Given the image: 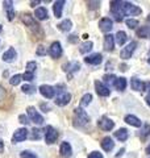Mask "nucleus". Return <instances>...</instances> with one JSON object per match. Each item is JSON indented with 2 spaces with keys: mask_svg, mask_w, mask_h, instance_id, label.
<instances>
[{
  "mask_svg": "<svg viewBox=\"0 0 150 158\" xmlns=\"http://www.w3.org/2000/svg\"><path fill=\"white\" fill-rule=\"evenodd\" d=\"M111 11L115 19H116V21H121L123 17L127 16V15L128 16H138V15H141L142 9L132 3L116 0V2H111Z\"/></svg>",
  "mask_w": 150,
  "mask_h": 158,
  "instance_id": "obj_1",
  "label": "nucleus"
},
{
  "mask_svg": "<svg viewBox=\"0 0 150 158\" xmlns=\"http://www.w3.org/2000/svg\"><path fill=\"white\" fill-rule=\"evenodd\" d=\"M21 20L24 21L25 25H28L29 28H31V31H32V32H34L36 34H38V33H40V34H42V31H41V28H40V25H38V24L32 19V16H31L29 13H28V15H27V13H24L23 16H21Z\"/></svg>",
  "mask_w": 150,
  "mask_h": 158,
  "instance_id": "obj_2",
  "label": "nucleus"
},
{
  "mask_svg": "<svg viewBox=\"0 0 150 158\" xmlns=\"http://www.w3.org/2000/svg\"><path fill=\"white\" fill-rule=\"evenodd\" d=\"M27 111H28V116H29V118H31V121H33L34 124H38V125L44 124V117L36 111L34 107H28Z\"/></svg>",
  "mask_w": 150,
  "mask_h": 158,
  "instance_id": "obj_3",
  "label": "nucleus"
},
{
  "mask_svg": "<svg viewBox=\"0 0 150 158\" xmlns=\"http://www.w3.org/2000/svg\"><path fill=\"white\" fill-rule=\"evenodd\" d=\"M136 48H137V42L132 41L131 44H128L125 48H123V50H121V53H120V56H121L123 59H129V58L132 57L133 52L136 50Z\"/></svg>",
  "mask_w": 150,
  "mask_h": 158,
  "instance_id": "obj_4",
  "label": "nucleus"
},
{
  "mask_svg": "<svg viewBox=\"0 0 150 158\" xmlns=\"http://www.w3.org/2000/svg\"><path fill=\"white\" fill-rule=\"evenodd\" d=\"M27 137H28V131L25 129V128H21V129H17L15 132V135L12 137V142L13 144H17V142L27 140Z\"/></svg>",
  "mask_w": 150,
  "mask_h": 158,
  "instance_id": "obj_5",
  "label": "nucleus"
},
{
  "mask_svg": "<svg viewBox=\"0 0 150 158\" xmlns=\"http://www.w3.org/2000/svg\"><path fill=\"white\" fill-rule=\"evenodd\" d=\"M49 54L52 58H59L62 54V46L59 42H53L52 45H50V49H49Z\"/></svg>",
  "mask_w": 150,
  "mask_h": 158,
  "instance_id": "obj_6",
  "label": "nucleus"
},
{
  "mask_svg": "<svg viewBox=\"0 0 150 158\" xmlns=\"http://www.w3.org/2000/svg\"><path fill=\"white\" fill-rule=\"evenodd\" d=\"M45 138H46L48 144H54L58 138V132L54 129L53 127H48L46 128V135H45Z\"/></svg>",
  "mask_w": 150,
  "mask_h": 158,
  "instance_id": "obj_7",
  "label": "nucleus"
},
{
  "mask_svg": "<svg viewBox=\"0 0 150 158\" xmlns=\"http://www.w3.org/2000/svg\"><path fill=\"white\" fill-rule=\"evenodd\" d=\"M99 127L102 128L103 131H111L112 128L115 127V123L111 120V118H108L107 116H103L102 118H100V121H99Z\"/></svg>",
  "mask_w": 150,
  "mask_h": 158,
  "instance_id": "obj_8",
  "label": "nucleus"
},
{
  "mask_svg": "<svg viewBox=\"0 0 150 158\" xmlns=\"http://www.w3.org/2000/svg\"><path fill=\"white\" fill-rule=\"evenodd\" d=\"M40 92H41L46 99H52L54 96V94H56V88L52 87V86H48V85H42L40 87Z\"/></svg>",
  "mask_w": 150,
  "mask_h": 158,
  "instance_id": "obj_9",
  "label": "nucleus"
},
{
  "mask_svg": "<svg viewBox=\"0 0 150 158\" xmlns=\"http://www.w3.org/2000/svg\"><path fill=\"white\" fill-rule=\"evenodd\" d=\"M99 27L100 29H102V32H109V31H112V28H113V24H112V20L111 19H108V17H104L100 20V23H99Z\"/></svg>",
  "mask_w": 150,
  "mask_h": 158,
  "instance_id": "obj_10",
  "label": "nucleus"
},
{
  "mask_svg": "<svg viewBox=\"0 0 150 158\" xmlns=\"http://www.w3.org/2000/svg\"><path fill=\"white\" fill-rule=\"evenodd\" d=\"M95 88H96V92L99 94L100 96H109V94H111L109 88L107 86H104L103 83L99 82V81L95 82Z\"/></svg>",
  "mask_w": 150,
  "mask_h": 158,
  "instance_id": "obj_11",
  "label": "nucleus"
},
{
  "mask_svg": "<svg viewBox=\"0 0 150 158\" xmlns=\"http://www.w3.org/2000/svg\"><path fill=\"white\" fill-rule=\"evenodd\" d=\"M84 61H86V63H90V65H100L103 61V57H102V54H91V56H88L84 58Z\"/></svg>",
  "mask_w": 150,
  "mask_h": 158,
  "instance_id": "obj_12",
  "label": "nucleus"
},
{
  "mask_svg": "<svg viewBox=\"0 0 150 158\" xmlns=\"http://www.w3.org/2000/svg\"><path fill=\"white\" fill-rule=\"evenodd\" d=\"M75 116H77V120L78 121L81 120L82 124H87V123L90 121L88 115L86 113V111L82 110V108H77V110H75Z\"/></svg>",
  "mask_w": 150,
  "mask_h": 158,
  "instance_id": "obj_13",
  "label": "nucleus"
},
{
  "mask_svg": "<svg viewBox=\"0 0 150 158\" xmlns=\"http://www.w3.org/2000/svg\"><path fill=\"white\" fill-rule=\"evenodd\" d=\"M70 100H71V95H70L69 92H63L57 98L56 104L59 106V107H62V106H66L67 103H70Z\"/></svg>",
  "mask_w": 150,
  "mask_h": 158,
  "instance_id": "obj_14",
  "label": "nucleus"
},
{
  "mask_svg": "<svg viewBox=\"0 0 150 158\" xmlns=\"http://www.w3.org/2000/svg\"><path fill=\"white\" fill-rule=\"evenodd\" d=\"M104 49H106L107 52H111L115 49V38L112 34H107V36L104 37Z\"/></svg>",
  "mask_w": 150,
  "mask_h": 158,
  "instance_id": "obj_15",
  "label": "nucleus"
},
{
  "mask_svg": "<svg viewBox=\"0 0 150 158\" xmlns=\"http://www.w3.org/2000/svg\"><path fill=\"white\" fill-rule=\"evenodd\" d=\"M131 85H132L133 90H136V91H146V83H142V82L140 81V79H137V78H133V79H132Z\"/></svg>",
  "mask_w": 150,
  "mask_h": 158,
  "instance_id": "obj_16",
  "label": "nucleus"
},
{
  "mask_svg": "<svg viewBox=\"0 0 150 158\" xmlns=\"http://www.w3.org/2000/svg\"><path fill=\"white\" fill-rule=\"evenodd\" d=\"M100 145H102V148L106 152H111L113 149V146H115V144H113V141H112L111 137H104L103 140H102V142H100Z\"/></svg>",
  "mask_w": 150,
  "mask_h": 158,
  "instance_id": "obj_17",
  "label": "nucleus"
},
{
  "mask_svg": "<svg viewBox=\"0 0 150 158\" xmlns=\"http://www.w3.org/2000/svg\"><path fill=\"white\" fill-rule=\"evenodd\" d=\"M125 123H128V124H129V125H132V127H137V128H140V127L142 125L141 120H140L138 117L133 116V115H128V116H125Z\"/></svg>",
  "mask_w": 150,
  "mask_h": 158,
  "instance_id": "obj_18",
  "label": "nucleus"
},
{
  "mask_svg": "<svg viewBox=\"0 0 150 158\" xmlns=\"http://www.w3.org/2000/svg\"><path fill=\"white\" fill-rule=\"evenodd\" d=\"M16 50H15L13 48L11 49H8V50L3 54V61H6V62H13L15 61V58H16Z\"/></svg>",
  "mask_w": 150,
  "mask_h": 158,
  "instance_id": "obj_19",
  "label": "nucleus"
},
{
  "mask_svg": "<svg viewBox=\"0 0 150 158\" xmlns=\"http://www.w3.org/2000/svg\"><path fill=\"white\" fill-rule=\"evenodd\" d=\"M61 156L63 158H69L70 156H71V146H70L69 142H62L61 144Z\"/></svg>",
  "mask_w": 150,
  "mask_h": 158,
  "instance_id": "obj_20",
  "label": "nucleus"
},
{
  "mask_svg": "<svg viewBox=\"0 0 150 158\" xmlns=\"http://www.w3.org/2000/svg\"><path fill=\"white\" fill-rule=\"evenodd\" d=\"M4 8L7 11V16H8V20H13L15 17V9H13V6H12V2H4Z\"/></svg>",
  "mask_w": 150,
  "mask_h": 158,
  "instance_id": "obj_21",
  "label": "nucleus"
},
{
  "mask_svg": "<svg viewBox=\"0 0 150 158\" xmlns=\"http://www.w3.org/2000/svg\"><path fill=\"white\" fill-rule=\"evenodd\" d=\"M63 6H65V2H56L53 6V9H54V15L56 17H61L62 16V9H63Z\"/></svg>",
  "mask_w": 150,
  "mask_h": 158,
  "instance_id": "obj_22",
  "label": "nucleus"
},
{
  "mask_svg": "<svg viewBox=\"0 0 150 158\" xmlns=\"http://www.w3.org/2000/svg\"><path fill=\"white\" fill-rule=\"evenodd\" d=\"M34 15H36V17L38 20H46L48 19V11H46V8H44V7L37 8Z\"/></svg>",
  "mask_w": 150,
  "mask_h": 158,
  "instance_id": "obj_23",
  "label": "nucleus"
},
{
  "mask_svg": "<svg viewBox=\"0 0 150 158\" xmlns=\"http://www.w3.org/2000/svg\"><path fill=\"white\" fill-rule=\"evenodd\" d=\"M113 86L116 87V90H119V91L125 90V88H127V79L125 78H117Z\"/></svg>",
  "mask_w": 150,
  "mask_h": 158,
  "instance_id": "obj_24",
  "label": "nucleus"
},
{
  "mask_svg": "<svg viewBox=\"0 0 150 158\" xmlns=\"http://www.w3.org/2000/svg\"><path fill=\"white\" fill-rule=\"evenodd\" d=\"M115 137L120 141H125L128 138V131L125 129V128H121V129H119L117 132H115Z\"/></svg>",
  "mask_w": 150,
  "mask_h": 158,
  "instance_id": "obj_25",
  "label": "nucleus"
},
{
  "mask_svg": "<svg viewBox=\"0 0 150 158\" xmlns=\"http://www.w3.org/2000/svg\"><path fill=\"white\" fill-rule=\"evenodd\" d=\"M71 27H73V23L70 21V20H63L61 24H58V28L61 29L62 32H69L70 29H71Z\"/></svg>",
  "mask_w": 150,
  "mask_h": 158,
  "instance_id": "obj_26",
  "label": "nucleus"
},
{
  "mask_svg": "<svg viewBox=\"0 0 150 158\" xmlns=\"http://www.w3.org/2000/svg\"><path fill=\"white\" fill-rule=\"evenodd\" d=\"M116 41H117V44H119L120 46H123L124 44H125V41H127V33L123 32V31L117 32V34H116Z\"/></svg>",
  "mask_w": 150,
  "mask_h": 158,
  "instance_id": "obj_27",
  "label": "nucleus"
},
{
  "mask_svg": "<svg viewBox=\"0 0 150 158\" xmlns=\"http://www.w3.org/2000/svg\"><path fill=\"white\" fill-rule=\"evenodd\" d=\"M92 46H94V44H92L91 41H87V42L82 44L81 48H79V50H81V53H82V54H86V53H88V52H91Z\"/></svg>",
  "mask_w": 150,
  "mask_h": 158,
  "instance_id": "obj_28",
  "label": "nucleus"
},
{
  "mask_svg": "<svg viewBox=\"0 0 150 158\" xmlns=\"http://www.w3.org/2000/svg\"><path fill=\"white\" fill-rule=\"evenodd\" d=\"M149 33H150V28L149 27H142L141 29L137 31V36L141 37V38H145V37H148Z\"/></svg>",
  "mask_w": 150,
  "mask_h": 158,
  "instance_id": "obj_29",
  "label": "nucleus"
},
{
  "mask_svg": "<svg viewBox=\"0 0 150 158\" xmlns=\"http://www.w3.org/2000/svg\"><path fill=\"white\" fill-rule=\"evenodd\" d=\"M91 100H92V95L91 94H86V95L81 99V104L83 107H86V106H88L90 103H91Z\"/></svg>",
  "mask_w": 150,
  "mask_h": 158,
  "instance_id": "obj_30",
  "label": "nucleus"
},
{
  "mask_svg": "<svg viewBox=\"0 0 150 158\" xmlns=\"http://www.w3.org/2000/svg\"><path fill=\"white\" fill-rule=\"evenodd\" d=\"M21 79H23V75H20V74H17V75H13L11 78V81H9V83H11L12 86H17L20 82H21Z\"/></svg>",
  "mask_w": 150,
  "mask_h": 158,
  "instance_id": "obj_31",
  "label": "nucleus"
},
{
  "mask_svg": "<svg viewBox=\"0 0 150 158\" xmlns=\"http://www.w3.org/2000/svg\"><path fill=\"white\" fill-rule=\"evenodd\" d=\"M37 69V63L36 62H28L27 63V73H34Z\"/></svg>",
  "mask_w": 150,
  "mask_h": 158,
  "instance_id": "obj_32",
  "label": "nucleus"
},
{
  "mask_svg": "<svg viewBox=\"0 0 150 158\" xmlns=\"http://www.w3.org/2000/svg\"><path fill=\"white\" fill-rule=\"evenodd\" d=\"M116 79H117V78L115 77L113 74H112V75H104V82L108 83V85H115Z\"/></svg>",
  "mask_w": 150,
  "mask_h": 158,
  "instance_id": "obj_33",
  "label": "nucleus"
},
{
  "mask_svg": "<svg viewBox=\"0 0 150 158\" xmlns=\"http://www.w3.org/2000/svg\"><path fill=\"white\" fill-rule=\"evenodd\" d=\"M21 90H23L24 94H34V92H36V90H34V87H33V86H28V85L23 86Z\"/></svg>",
  "mask_w": 150,
  "mask_h": 158,
  "instance_id": "obj_34",
  "label": "nucleus"
},
{
  "mask_svg": "<svg viewBox=\"0 0 150 158\" xmlns=\"http://www.w3.org/2000/svg\"><path fill=\"white\" fill-rule=\"evenodd\" d=\"M127 25L133 29V28H136L138 25V21L136 19H129V20H127Z\"/></svg>",
  "mask_w": 150,
  "mask_h": 158,
  "instance_id": "obj_35",
  "label": "nucleus"
},
{
  "mask_svg": "<svg viewBox=\"0 0 150 158\" xmlns=\"http://www.w3.org/2000/svg\"><path fill=\"white\" fill-rule=\"evenodd\" d=\"M31 138H32V140H40V138H41V133H40V131L36 129V128H34V129H32V136H31Z\"/></svg>",
  "mask_w": 150,
  "mask_h": 158,
  "instance_id": "obj_36",
  "label": "nucleus"
},
{
  "mask_svg": "<svg viewBox=\"0 0 150 158\" xmlns=\"http://www.w3.org/2000/svg\"><path fill=\"white\" fill-rule=\"evenodd\" d=\"M21 158H37V156L34 154V153H32V152H23L21 153Z\"/></svg>",
  "mask_w": 150,
  "mask_h": 158,
  "instance_id": "obj_37",
  "label": "nucleus"
},
{
  "mask_svg": "<svg viewBox=\"0 0 150 158\" xmlns=\"http://www.w3.org/2000/svg\"><path fill=\"white\" fill-rule=\"evenodd\" d=\"M23 79H24V81H27V82H32L33 79H34V74H32V73H25L24 75H23Z\"/></svg>",
  "mask_w": 150,
  "mask_h": 158,
  "instance_id": "obj_38",
  "label": "nucleus"
},
{
  "mask_svg": "<svg viewBox=\"0 0 150 158\" xmlns=\"http://www.w3.org/2000/svg\"><path fill=\"white\" fill-rule=\"evenodd\" d=\"M36 53H37V56H45V54H46V48L45 46H38Z\"/></svg>",
  "mask_w": 150,
  "mask_h": 158,
  "instance_id": "obj_39",
  "label": "nucleus"
},
{
  "mask_svg": "<svg viewBox=\"0 0 150 158\" xmlns=\"http://www.w3.org/2000/svg\"><path fill=\"white\" fill-rule=\"evenodd\" d=\"M88 158H103V156H102V153H99V152H92V153H90Z\"/></svg>",
  "mask_w": 150,
  "mask_h": 158,
  "instance_id": "obj_40",
  "label": "nucleus"
},
{
  "mask_svg": "<svg viewBox=\"0 0 150 158\" xmlns=\"http://www.w3.org/2000/svg\"><path fill=\"white\" fill-rule=\"evenodd\" d=\"M149 135H150V125L146 124V125H145V128H144V131H142V136L146 137V136H149Z\"/></svg>",
  "mask_w": 150,
  "mask_h": 158,
  "instance_id": "obj_41",
  "label": "nucleus"
},
{
  "mask_svg": "<svg viewBox=\"0 0 150 158\" xmlns=\"http://www.w3.org/2000/svg\"><path fill=\"white\" fill-rule=\"evenodd\" d=\"M19 120H20V123H21V124H28V117L25 116V115H20L19 116Z\"/></svg>",
  "mask_w": 150,
  "mask_h": 158,
  "instance_id": "obj_42",
  "label": "nucleus"
},
{
  "mask_svg": "<svg viewBox=\"0 0 150 158\" xmlns=\"http://www.w3.org/2000/svg\"><path fill=\"white\" fill-rule=\"evenodd\" d=\"M69 42H73V44L78 42V36H75V34H73V36H70V37H69Z\"/></svg>",
  "mask_w": 150,
  "mask_h": 158,
  "instance_id": "obj_43",
  "label": "nucleus"
},
{
  "mask_svg": "<svg viewBox=\"0 0 150 158\" xmlns=\"http://www.w3.org/2000/svg\"><path fill=\"white\" fill-rule=\"evenodd\" d=\"M41 108H42V110H44V112H49V110H50V108H49V106H46V104H44V103H42V104H41Z\"/></svg>",
  "mask_w": 150,
  "mask_h": 158,
  "instance_id": "obj_44",
  "label": "nucleus"
},
{
  "mask_svg": "<svg viewBox=\"0 0 150 158\" xmlns=\"http://www.w3.org/2000/svg\"><path fill=\"white\" fill-rule=\"evenodd\" d=\"M3 150H4V144H3V141L0 140V153H3Z\"/></svg>",
  "mask_w": 150,
  "mask_h": 158,
  "instance_id": "obj_45",
  "label": "nucleus"
},
{
  "mask_svg": "<svg viewBox=\"0 0 150 158\" xmlns=\"http://www.w3.org/2000/svg\"><path fill=\"white\" fill-rule=\"evenodd\" d=\"M37 4H40V2H31V7H36Z\"/></svg>",
  "mask_w": 150,
  "mask_h": 158,
  "instance_id": "obj_46",
  "label": "nucleus"
},
{
  "mask_svg": "<svg viewBox=\"0 0 150 158\" xmlns=\"http://www.w3.org/2000/svg\"><path fill=\"white\" fill-rule=\"evenodd\" d=\"M120 70H121V71H125V70H127V66H125V65H121V66H120Z\"/></svg>",
  "mask_w": 150,
  "mask_h": 158,
  "instance_id": "obj_47",
  "label": "nucleus"
},
{
  "mask_svg": "<svg viewBox=\"0 0 150 158\" xmlns=\"http://www.w3.org/2000/svg\"><path fill=\"white\" fill-rule=\"evenodd\" d=\"M146 103H148V104H149V107H150V95L146 98Z\"/></svg>",
  "mask_w": 150,
  "mask_h": 158,
  "instance_id": "obj_48",
  "label": "nucleus"
},
{
  "mask_svg": "<svg viewBox=\"0 0 150 158\" xmlns=\"http://www.w3.org/2000/svg\"><path fill=\"white\" fill-rule=\"evenodd\" d=\"M124 152H125L124 149H121V150H120V152H119V154H117V157H120V156H121V154H123V153H124Z\"/></svg>",
  "mask_w": 150,
  "mask_h": 158,
  "instance_id": "obj_49",
  "label": "nucleus"
},
{
  "mask_svg": "<svg viewBox=\"0 0 150 158\" xmlns=\"http://www.w3.org/2000/svg\"><path fill=\"white\" fill-rule=\"evenodd\" d=\"M145 152H146L148 154H150V146H148V148H146V150H145Z\"/></svg>",
  "mask_w": 150,
  "mask_h": 158,
  "instance_id": "obj_50",
  "label": "nucleus"
},
{
  "mask_svg": "<svg viewBox=\"0 0 150 158\" xmlns=\"http://www.w3.org/2000/svg\"><path fill=\"white\" fill-rule=\"evenodd\" d=\"M0 31H2V25H0Z\"/></svg>",
  "mask_w": 150,
  "mask_h": 158,
  "instance_id": "obj_51",
  "label": "nucleus"
},
{
  "mask_svg": "<svg viewBox=\"0 0 150 158\" xmlns=\"http://www.w3.org/2000/svg\"><path fill=\"white\" fill-rule=\"evenodd\" d=\"M149 63H150V58H149Z\"/></svg>",
  "mask_w": 150,
  "mask_h": 158,
  "instance_id": "obj_52",
  "label": "nucleus"
},
{
  "mask_svg": "<svg viewBox=\"0 0 150 158\" xmlns=\"http://www.w3.org/2000/svg\"><path fill=\"white\" fill-rule=\"evenodd\" d=\"M149 54H150V52H149Z\"/></svg>",
  "mask_w": 150,
  "mask_h": 158,
  "instance_id": "obj_53",
  "label": "nucleus"
}]
</instances>
